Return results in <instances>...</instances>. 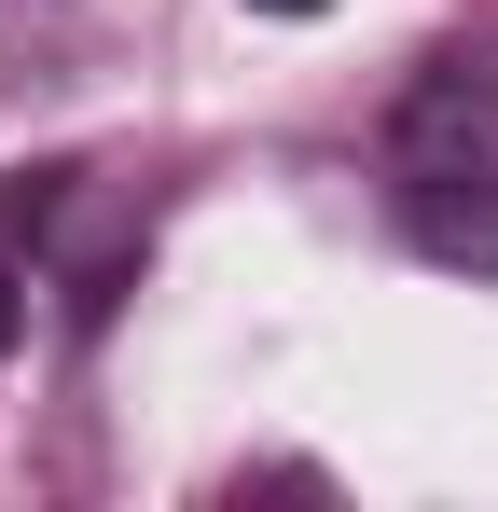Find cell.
I'll return each instance as SVG.
<instances>
[{
    "mask_svg": "<svg viewBox=\"0 0 498 512\" xmlns=\"http://www.w3.org/2000/svg\"><path fill=\"white\" fill-rule=\"evenodd\" d=\"M249 14H319V0H249Z\"/></svg>",
    "mask_w": 498,
    "mask_h": 512,
    "instance_id": "cell-3",
    "label": "cell"
},
{
    "mask_svg": "<svg viewBox=\"0 0 498 512\" xmlns=\"http://www.w3.org/2000/svg\"><path fill=\"white\" fill-rule=\"evenodd\" d=\"M14 346H28V263L0 250V360H14Z\"/></svg>",
    "mask_w": 498,
    "mask_h": 512,
    "instance_id": "cell-2",
    "label": "cell"
},
{
    "mask_svg": "<svg viewBox=\"0 0 498 512\" xmlns=\"http://www.w3.org/2000/svg\"><path fill=\"white\" fill-rule=\"evenodd\" d=\"M388 194H402V236L457 277H498V70L485 56H443L388 125Z\"/></svg>",
    "mask_w": 498,
    "mask_h": 512,
    "instance_id": "cell-1",
    "label": "cell"
}]
</instances>
